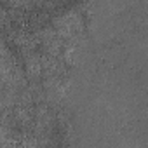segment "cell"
<instances>
[{
	"label": "cell",
	"mask_w": 148,
	"mask_h": 148,
	"mask_svg": "<svg viewBox=\"0 0 148 148\" xmlns=\"http://www.w3.org/2000/svg\"><path fill=\"white\" fill-rule=\"evenodd\" d=\"M26 70H28V75L30 77H37L38 73H40V70H42V64H40V61L37 58H32V59H28Z\"/></svg>",
	"instance_id": "6da1fadb"
}]
</instances>
